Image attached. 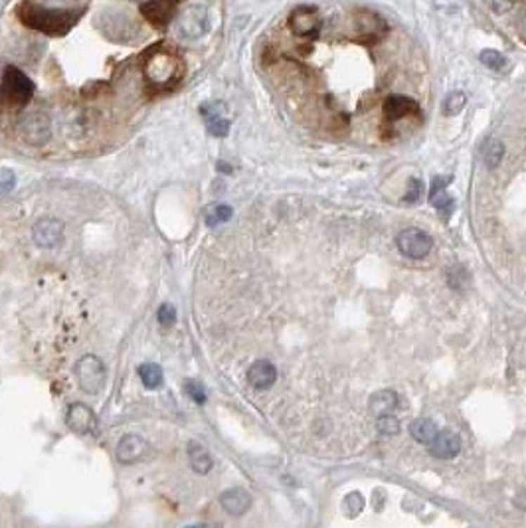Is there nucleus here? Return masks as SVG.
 Returning <instances> with one entry per match:
<instances>
[{
  "mask_svg": "<svg viewBox=\"0 0 526 528\" xmlns=\"http://www.w3.org/2000/svg\"><path fill=\"white\" fill-rule=\"evenodd\" d=\"M18 18L24 26L32 30L50 34V36H63L68 34L74 24L79 20V14L74 11H53V8H44L34 2H22L18 6Z\"/></svg>",
  "mask_w": 526,
  "mask_h": 528,
  "instance_id": "f257e3e1",
  "label": "nucleus"
},
{
  "mask_svg": "<svg viewBox=\"0 0 526 528\" xmlns=\"http://www.w3.org/2000/svg\"><path fill=\"white\" fill-rule=\"evenodd\" d=\"M143 72L150 85L155 87H170L180 79L182 75V62L169 50L153 46V50L145 53Z\"/></svg>",
  "mask_w": 526,
  "mask_h": 528,
  "instance_id": "f03ea898",
  "label": "nucleus"
},
{
  "mask_svg": "<svg viewBox=\"0 0 526 528\" xmlns=\"http://www.w3.org/2000/svg\"><path fill=\"white\" fill-rule=\"evenodd\" d=\"M34 94L30 77L18 67L8 65L0 79V111H16L28 105Z\"/></svg>",
  "mask_w": 526,
  "mask_h": 528,
  "instance_id": "7ed1b4c3",
  "label": "nucleus"
},
{
  "mask_svg": "<svg viewBox=\"0 0 526 528\" xmlns=\"http://www.w3.org/2000/svg\"><path fill=\"white\" fill-rule=\"evenodd\" d=\"M75 376H77L82 390L87 394H97L105 386V366L94 354H85L84 359L77 360Z\"/></svg>",
  "mask_w": 526,
  "mask_h": 528,
  "instance_id": "20e7f679",
  "label": "nucleus"
},
{
  "mask_svg": "<svg viewBox=\"0 0 526 528\" xmlns=\"http://www.w3.org/2000/svg\"><path fill=\"white\" fill-rule=\"evenodd\" d=\"M398 250L402 255L410 257V259H423L425 255L432 252L433 240L428 232H423L420 228H406L398 233L396 238Z\"/></svg>",
  "mask_w": 526,
  "mask_h": 528,
  "instance_id": "39448f33",
  "label": "nucleus"
},
{
  "mask_svg": "<svg viewBox=\"0 0 526 528\" xmlns=\"http://www.w3.org/2000/svg\"><path fill=\"white\" fill-rule=\"evenodd\" d=\"M179 4L180 0H145V2H141V14L155 28L165 30L174 18Z\"/></svg>",
  "mask_w": 526,
  "mask_h": 528,
  "instance_id": "423d86ee",
  "label": "nucleus"
},
{
  "mask_svg": "<svg viewBox=\"0 0 526 528\" xmlns=\"http://www.w3.org/2000/svg\"><path fill=\"white\" fill-rule=\"evenodd\" d=\"M179 32L186 40H196L208 32V11L200 4H194L182 12L179 18Z\"/></svg>",
  "mask_w": 526,
  "mask_h": 528,
  "instance_id": "0eeeda50",
  "label": "nucleus"
},
{
  "mask_svg": "<svg viewBox=\"0 0 526 528\" xmlns=\"http://www.w3.org/2000/svg\"><path fill=\"white\" fill-rule=\"evenodd\" d=\"M18 127H20L24 141L30 145H44L50 139V119L40 111L22 117Z\"/></svg>",
  "mask_w": 526,
  "mask_h": 528,
  "instance_id": "6e6552de",
  "label": "nucleus"
},
{
  "mask_svg": "<svg viewBox=\"0 0 526 528\" xmlns=\"http://www.w3.org/2000/svg\"><path fill=\"white\" fill-rule=\"evenodd\" d=\"M289 28L295 36L301 38H315L321 30V16L311 6H301L291 12L289 16Z\"/></svg>",
  "mask_w": 526,
  "mask_h": 528,
  "instance_id": "1a4fd4ad",
  "label": "nucleus"
},
{
  "mask_svg": "<svg viewBox=\"0 0 526 528\" xmlns=\"http://www.w3.org/2000/svg\"><path fill=\"white\" fill-rule=\"evenodd\" d=\"M202 117L206 119V127L214 137H226L230 133V121H228V105L224 101H208L200 107Z\"/></svg>",
  "mask_w": 526,
  "mask_h": 528,
  "instance_id": "9d476101",
  "label": "nucleus"
},
{
  "mask_svg": "<svg viewBox=\"0 0 526 528\" xmlns=\"http://www.w3.org/2000/svg\"><path fill=\"white\" fill-rule=\"evenodd\" d=\"M65 423L68 427L75 433H94L97 427V418L91 408H87L85 404H72L65 413Z\"/></svg>",
  "mask_w": 526,
  "mask_h": 528,
  "instance_id": "9b49d317",
  "label": "nucleus"
},
{
  "mask_svg": "<svg viewBox=\"0 0 526 528\" xmlns=\"http://www.w3.org/2000/svg\"><path fill=\"white\" fill-rule=\"evenodd\" d=\"M32 236L40 247H56L63 238V224L58 218H42L34 226Z\"/></svg>",
  "mask_w": 526,
  "mask_h": 528,
  "instance_id": "f8f14e48",
  "label": "nucleus"
},
{
  "mask_svg": "<svg viewBox=\"0 0 526 528\" xmlns=\"http://www.w3.org/2000/svg\"><path fill=\"white\" fill-rule=\"evenodd\" d=\"M447 184L449 180L443 176H435L432 180V191H430V204L435 210L442 214V220H449L453 210H455V200L447 194Z\"/></svg>",
  "mask_w": 526,
  "mask_h": 528,
  "instance_id": "ddd939ff",
  "label": "nucleus"
},
{
  "mask_svg": "<svg viewBox=\"0 0 526 528\" xmlns=\"http://www.w3.org/2000/svg\"><path fill=\"white\" fill-rule=\"evenodd\" d=\"M461 451V439L453 432H437L435 439L430 444V453L437 459H451Z\"/></svg>",
  "mask_w": 526,
  "mask_h": 528,
  "instance_id": "4468645a",
  "label": "nucleus"
},
{
  "mask_svg": "<svg viewBox=\"0 0 526 528\" xmlns=\"http://www.w3.org/2000/svg\"><path fill=\"white\" fill-rule=\"evenodd\" d=\"M220 505L224 510L232 517H242L243 513H248V508L252 505V496L248 491H243L240 487L224 491L220 496Z\"/></svg>",
  "mask_w": 526,
  "mask_h": 528,
  "instance_id": "2eb2a0df",
  "label": "nucleus"
},
{
  "mask_svg": "<svg viewBox=\"0 0 526 528\" xmlns=\"http://www.w3.org/2000/svg\"><path fill=\"white\" fill-rule=\"evenodd\" d=\"M145 449H147L145 439L135 435V433H129L117 445V459L123 465L137 463L139 459L143 457V453H145Z\"/></svg>",
  "mask_w": 526,
  "mask_h": 528,
  "instance_id": "dca6fc26",
  "label": "nucleus"
},
{
  "mask_svg": "<svg viewBox=\"0 0 526 528\" xmlns=\"http://www.w3.org/2000/svg\"><path fill=\"white\" fill-rule=\"evenodd\" d=\"M248 380H250L253 388L265 390V388L274 386L275 380H277V370L269 360H257L248 370Z\"/></svg>",
  "mask_w": 526,
  "mask_h": 528,
  "instance_id": "f3484780",
  "label": "nucleus"
},
{
  "mask_svg": "<svg viewBox=\"0 0 526 528\" xmlns=\"http://www.w3.org/2000/svg\"><path fill=\"white\" fill-rule=\"evenodd\" d=\"M420 111L418 103L406 96H390L384 101V115L388 117L390 121H398L408 115H416Z\"/></svg>",
  "mask_w": 526,
  "mask_h": 528,
  "instance_id": "a211bd4d",
  "label": "nucleus"
},
{
  "mask_svg": "<svg viewBox=\"0 0 526 528\" xmlns=\"http://www.w3.org/2000/svg\"><path fill=\"white\" fill-rule=\"evenodd\" d=\"M370 413L374 418H380V416H388L396 408H398V394L394 390H380L376 392L368 401Z\"/></svg>",
  "mask_w": 526,
  "mask_h": 528,
  "instance_id": "6ab92c4d",
  "label": "nucleus"
},
{
  "mask_svg": "<svg viewBox=\"0 0 526 528\" xmlns=\"http://www.w3.org/2000/svg\"><path fill=\"white\" fill-rule=\"evenodd\" d=\"M437 423L432 422V420H428V418H420V420H416V422L410 423V435L418 442V444L423 445H430L435 439V435H437Z\"/></svg>",
  "mask_w": 526,
  "mask_h": 528,
  "instance_id": "aec40b11",
  "label": "nucleus"
},
{
  "mask_svg": "<svg viewBox=\"0 0 526 528\" xmlns=\"http://www.w3.org/2000/svg\"><path fill=\"white\" fill-rule=\"evenodd\" d=\"M188 459L190 465H192V469L198 473V475H206V473H210L212 469V457L210 453L198 444H188Z\"/></svg>",
  "mask_w": 526,
  "mask_h": 528,
  "instance_id": "412c9836",
  "label": "nucleus"
},
{
  "mask_svg": "<svg viewBox=\"0 0 526 528\" xmlns=\"http://www.w3.org/2000/svg\"><path fill=\"white\" fill-rule=\"evenodd\" d=\"M481 157H483L485 165L489 169H495L496 165H501V160L505 157V145L499 139H487L481 147Z\"/></svg>",
  "mask_w": 526,
  "mask_h": 528,
  "instance_id": "4be33fe9",
  "label": "nucleus"
},
{
  "mask_svg": "<svg viewBox=\"0 0 526 528\" xmlns=\"http://www.w3.org/2000/svg\"><path fill=\"white\" fill-rule=\"evenodd\" d=\"M232 218V208L228 204H210L206 210H204V220L210 228H216L220 224L228 222Z\"/></svg>",
  "mask_w": 526,
  "mask_h": 528,
  "instance_id": "5701e85b",
  "label": "nucleus"
},
{
  "mask_svg": "<svg viewBox=\"0 0 526 528\" xmlns=\"http://www.w3.org/2000/svg\"><path fill=\"white\" fill-rule=\"evenodd\" d=\"M479 62H481L485 67L493 70V72H506V70L511 67L505 53L496 52V50H483V52L479 53Z\"/></svg>",
  "mask_w": 526,
  "mask_h": 528,
  "instance_id": "b1692460",
  "label": "nucleus"
},
{
  "mask_svg": "<svg viewBox=\"0 0 526 528\" xmlns=\"http://www.w3.org/2000/svg\"><path fill=\"white\" fill-rule=\"evenodd\" d=\"M139 374H141V380L147 386L148 390H155V388H160L162 382H165V374L162 370L157 364H143L139 368Z\"/></svg>",
  "mask_w": 526,
  "mask_h": 528,
  "instance_id": "393cba45",
  "label": "nucleus"
},
{
  "mask_svg": "<svg viewBox=\"0 0 526 528\" xmlns=\"http://www.w3.org/2000/svg\"><path fill=\"white\" fill-rule=\"evenodd\" d=\"M465 105H467V96L463 91H451L449 96L443 99V115H459Z\"/></svg>",
  "mask_w": 526,
  "mask_h": 528,
  "instance_id": "a878e982",
  "label": "nucleus"
},
{
  "mask_svg": "<svg viewBox=\"0 0 526 528\" xmlns=\"http://www.w3.org/2000/svg\"><path fill=\"white\" fill-rule=\"evenodd\" d=\"M376 427H378V432L382 435H396V433L400 432V422L388 413V416H380L378 422H376Z\"/></svg>",
  "mask_w": 526,
  "mask_h": 528,
  "instance_id": "bb28decb",
  "label": "nucleus"
},
{
  "mask_svg": "<svg viewBox=\"0 0 526 528\" xmlns=\"http://www.w3.org/2000/svg\"><path fill=\"white\" fill-rule=\"evenodd\" d=\"M342 508H345V513L347 515H352V517H357L358 513L364 508V498L360 493H350L345 498V503H342Z\"/></svg>",
  "mask_w": 526,
  "mask_h": 528,
  "instance_id": "cd10ccee",
  "label": "nucleus"
},
{
  "mask_svg": "<svg viewBox=\"0 0 526 528\" xmlns=\"http://www.w3.org/2000/svg\"><path fill=\"white\" fill-rule=\"evenodd\" d=\"M158 323L162 325V327H172L174 325V321H177V311H174V307L169 305V303H165V305L158 307Z\"/></svg>",
  "mask_w": 526,
  "mask_h": 528,
  "instance_id": "c85d7f7f",
  "label": "nucleus"
},
{
  "mask_svg": "<svg viewBox=\"0 0 526 528\" xmlns=\"http://www.w3.org/2000/svg\"><path fill=\"white\" fill-rule=\"evenodd\" d=\"M184 390H186V394H188L190 398L196 401V404H204V401H206V392H204V386H200L198 382L186 380L184 382Z\"/></svg>",
  "mask_w": 526,
  "mask_h": 528,
  "instance_id": "c756f323",
  "label": "nucleus"
},
{
  "mask_svg": "<svg viewBox=\"0 0 526 528\" xmlns=\"http://www.w3.org/2000/svg\"><path fill=\"white\" fill-rule=\"evenodd\" d=\"M16 186V176L11 169H0V194H8Z\"/></svg>",
  "mask_w": 526,
  "mask_h": 528,
  "instance_id": "7c9ffc66",
  "label": "nucleus"
},
{
  "mask_svg": "<svg viewBox=\"0 0 526 528\" xmlns=\"http://www.w3.org/2000/svg\"><path fill=\"white\" fill-rule=\"evenodd\" d=\"M423 194V184H421L420 179H410L408 182V191H406V196L404 200L406 202H418L420 196Z\"/></svg>",
  "mask_w": 526,
  "mask_h": 528,
  "instance_id": "2f4dec72",
  "label": "nucleus"
},
{
  "mask_svg": "<svg viewBox=\"0 0 526 528\" xmlns=\"http://www.w3.org/2000/svg\"><path fill=\"white\" fill-rule=\"evenodd\" d=\"M487 4L496 14H506V12L513 8V0H487Z\"/></svg>",
  "mask_w": 526,
  "mask_h": 528,
  "instance_id": "473e14b6",
  "label": "nucleus"
},
{
  "mask_svg": "<svg viewBox=\"0 0 526 528\" xmlns=\"http://www.w3.org/2000/svg\"><path fill=\"white\" fill-rule=\"evenodd\" d=\"M133 2H145V0H133Z\"/></svg>",
  "mask_w": 526,
  "mask_h": 528,
  "instance_id": "72a5a7b5",
  "label": "nucleus"
}]
</instances>
